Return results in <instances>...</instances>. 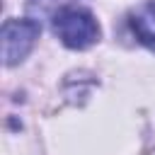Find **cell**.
<instances>
[{
  "label": "cell",
  "mask_w": 155,
  "mask_h": 155,
  "mask_svg": "<svg viewBox=\"0 0 155 155\" xmlns=\"http://www.w3.org/2000/svg\"><path fill=\"white\" fill-rule=\"evenodd\" d=\"M53 34L68 46V48H90L99 39V24L92 12L82 7H61L53 15Z\"/></svg>",
  "instance_id": "cell-1"
},
{
  "label": "cell",
  "mask_w": 155,
  "mask_h": 155,
  "mask_svg": "<svg viewBox=\"0 0 155 155\" xmlns=\"http://www.w3.org/2000/svg\"><path fill=\"white\" fill-rule=\"evenodd\" d=\"M41 34L39 22L34 19H7L2 24V58L5 65H15L34 48Z\"/></svg>",
  "instance_id": "cell-2"
},
{
  "label": "cell",
  "mask_w": 155,
  "mask_h": 155,
  "mask_svg": "<svg viewBox=\"0 0 155 155\" xmlns=\"http://www.w3.org/2000/svg\"><path fill=\"white\" fill-rule=\"evenodd\" d=\"M128 24H131L136 39L143 46H148V48L155 51V0H148V2L138 5L131 12Z\"/></svg>",
  "instance_id": "cell-3"
}]
</instances>
